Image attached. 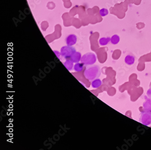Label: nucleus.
I'll return each mask as SVG.
<instances>
[{"label":"nucleus","instance_id":"obj_7","mask_svg":"<svg viewBox=\"0 0 151 150\" xmlns=\"http://www.w3.org/2000/svg\"><path fill=\"white\" fill-rule=\"evenodd\" d=\"M144 110L145 111L151 112V99L147 98L143 104Z\"/></svg>","mask_w":151,"mask_h":150},{"label":"nucleus","instance_id":"obj_1","mask_svg":"<svg viewBox=\"0 0 151 150\" xmlns=\"http://www.w3.org/2000/svg\"><path fill=\"white\" fill-rule=\"evenodd\" d=\"M87 76L90 80H93L100 76L101 71L97 66H94L89 68L87 71Z\"/></svg>","mask_w":151,"mask_h":150},{"label":"nucleus","instance_id":"obj_8","mask_svg":"<svg viewBox=\"0 0 151 150\" xmlns=\"http://www.w3.org/2000/svg\"><path fill=\"white\" fill-rule=\"evenodd\" d=\"M111 38L109 37H102L99 40V43L102 46H106L110 42Z\"/></svg>","mask_w":151,"mask_h":150},{"label":"nucleus","instance_id":"obj_10","mask_svg":"<svg viewBox=\"0 0 151 150\" xmlns=\"http://www.w3.org/2000/svg\"><path fill=\"white\" fill-rule=\"evenodd\" d=\"M102 85V82L100 79H96V80H95L92 82L93 87V88H97L98 87H100L101 85Z\"/></svg>","mask_w":151,"mask_h":150},{"label":"nucleus","instance_id":"obj_2","mask_svg":"<svg viewBox=\"0 0 151 150\" xmlns=\"http://www.w3.org/2000/svg\"><path fill=\"white\" fill-rule=\"evenodd\" d=\"M139 122L145 126H148L151 124V112L148 111L142 112L140 115Z\"/></svg>","mask_w":151,"mask_h":150},{"label":"nucleus","instance_id":"obj_6","mask_svg":"<svg viewBox=\"0 0 151 150\" xmlns=\"http://www.w3.org/2000/svg\"><path fill=\"white\" fill-rule=\"evenodd\" d=\"M135 61V57L132 54L127 55L124 59L125 63L128 65H132Z\"/></svg>","mask_w":151,"mask_h":150},{"label":"nucleus","instance_id":"obj_4","mask_svg":"<svg viewBox=\"0 0 151 150\" xmlns=\"http://www.w3.org/2000/svg\"><path fill=\"white\" fill-rule=\"evenodd\" d=\"M83 59L86 64L91 65L96 62V57L93 53H89L83 56Z\"/></svg>","mask_w":151,"mask_h":150},{"label":"nucleus","instance_id":"obj_5","mask_svg":"<svg viewBox=\"0 0 151 150\" xmlns=\"http://www.w3.org/2000/svg\"><path fill=\"white\" fill-rule=\"evenodd\" d=\"M77 41V37L74 34H71L67 37L66 39V44L69 46H72L76 44Z\"/></svg>","mask_w":151,"mask_h":150},{"label":"nucleus","instance_id":"obj_9","mask_svg":"<svg viewBox=\"0 0 151 150\" xmlns=\"http://www.w3.org/2000/svg\"><path fill=\"white\" fill-rule=\"evenodd\" d=\"M120 41V37L119 35L115 34L113 35L111 38L110 42L113 45H117Z\"/></svg>","mask_w":151,"mask_h":150},{"label":"nucleus","instance_id":"obj_12","mask_svg":"<svg viewBox=\"0 0 151 150\" xmlns=\"http://www.w3.org/2000/svg\"><path fill=\"white\" fill-rule=\"evenodd\" d=\"M147 94L148 96L151 99V88L149 89L148 91H147Z\"/></svg>","mask_w":151,"mask_h":150},{"label":"nucleus","instance_id":"obj_11","mask_svg":"<svg viewBox=\"0 0 151 150\" xmlns=\"http://www.w3.org/2000/svg\"><path fill=\"white\" fill-rule=\"evenodd\" d=\"M100 14L101 16L102 17H105L108 15V11L106 8H103L101 9L100 11Z\"/></svg>","mask_w":151,"mask_h":150},{"label":"nucleus","instance_id":"obj_3","mask_svg":"<svg viewBox=\"0 0 151 150\" xmlns=\"http://www.w3.org/2000/svg\"><path fill=\"white\" fill-rule=\"evenodd\" d=\"M75 49L73 47L70 46H65L62 47L61 50V53L65 57H69L72 56L75 53Z\"/></svg>","mask_w":151,"mask_h":150}]
</instances>
